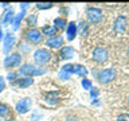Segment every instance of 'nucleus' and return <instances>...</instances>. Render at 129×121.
Instances as JSON below:
<instances>
[{"instance_id": "obj_8", "label": "nucleus", "mask_w": 129, "mask_h": 121, "mask_svg": "<svg viewBox=\"0 0 129 121\" xmlns=\"http://www.w3.org/2000/svg\"><path fill=\"white\" fill-rule=\"evenodd\" d=\"M97 78H98L101 83H108L116 78V70L114 69H104V70H101L98 73Z\"/></svg>"}, {"instance_id": "obj_34", "label": "nucleus", "mask_w": 129, "mask_h": 121, "mask_svg": "<svg viewBox=\"0 0 129 121\" xmlns=\"http://www.w3.org/2000/svg\"><path fill=\"white\" fill-rule=\"evenodd\" d=\"M4 39V31H3V26H0V42Z\"/></svg>"}, {"instance_id": "obj_27", "label": "nucleus", "mask_w": 129, "mask_h": 121, "mask_svg": "<svg viewBox=\"0 0 129 121\" xmlns=\"http://www.w3.org/2000/svg\"><path fill=\"white\" fill-rule=\"evenodd\" d=\"M19 73H15V71H11V73H8V75H7V79L10 81V82L12 83V82H15L16 79L19 78Z\"/></svg>"}, {"instance_id": "obj_38", "label": "nucleus", "mask_w": 129, "mask_h": 121, "mask_svg": "<svg viewBox=\"0 0 129 121\" xmlns=\"http://www.w3.org/2000/svg\"><path fill=\"white\" fill-rule=\"evenodd\" d=\"M7 121H15L14 118H10V120H7Z\"/></svg>"}, {"instance_id": "obj_4", "label": "nucleus", "mask_w": 129, "mask_h": 121, "mask_svg": "<svg viewBox=\"0 0 129 121\" xmlns=\"http://www.w3.org/2000/svg\"><path fill=\"white\" fill-rule=\"evenodd\" d=\"M24 39L27 40L28 44H39L43 40V35L38 28H28L24 32Z\"/></svg>"}, {"instance_id": "obj_13", "label": "nucleus", "mask_w": 129, "mask_h": 121, "mask_svg": "<svg viewBox=\"0 0 129 121\" xmlns=\"http://www.w3.org/2000/svg\"><path fill=\"white\" fill-rule=\"evenodd\" d=\"M74 55H75V50H74V47H71V46H64V47L60 48V51H59V58L62 60L73 59Z\"/></svg>"}, {"instance_id": "obj_3", "label": "nucleus", "mask_w": 129, "mask_h": 121, "mask_svg": "<svg viewBox=\"0 0 129 121\" xmlns=\"http://www.w3.org/2000/svg\"><path fill=\"white\" fill-rule=\"evenodd\" d=\"M3 65L6 69H15L22 65V54L20 52H11V54L6 55L3 60Z\"/></svg>"}, {"instance_id": "obj_15", "label": "nucleus", "mask_w": 129, "mask_h": 121, "mask_svg": "<svg viewBox=\"0 0 129 121\" xmlns=\"http://www.w3.org/2000/svg\"><path fill=\"white\" fill-rule=\"evenodd\" d=\"M12 85L18 86L19 89H27L31 85H34V78H30V77H19L15 82H12Z\"/></svg>"}, {"instance_id": "obj_17", "label": "nucleus", "mask_w": 129, "mask_h": 121, "mask_svg": "<svg viewBox=\"0 0 129 121\" xmlns=\"http://www.w3.org/2000/svg\"><path fill=\"white\" fill-rule=\"evenodd\" d=\"M26 18V11H20L18 15H15L14 18V22H12V28H14V31L19 30L20 27V23H22V20Z\"/></svg>"}, {"instance_id": "obj_37", "label": "nucleus", "mask_w": 129, "mask_h": 121, "mask_svg": "<svg viewBox=\"0 0 129 121\" xmlns=\"http://www.w3.org/2000/svg\"><path fill=\"white\" fill-rule=\"evenodd\" d=\"M67 121H78V120H77L74 116H69V117H67Z\"/></svg>"}, {"instance_id": "obj_2", "label": "nucleus", "mask_w": 129, "mask_h": 121, "mask_svg": "<svg viewBox=\"0 0 129 121\" xmlns=\"http://www.w3.org/2000/svg\"><path fill=\"white\" fill-rule=\"evenodd\" d=\"M51 56L52 55H51L50 50H47V48H38V50L34 51L32 58H34V63L35 65L43 67V65H47L51 60Z\"/></svg>"}, {"instance_id": "obj_36", "label": "nucleus", "mask_w": 129, "mask_h": 121, "mask_svg": "<svg viewBox=\"0 0 129 121\" xmlns=\"http://www.w3.org/2000/svg\"><path fill=\"white\" fill-rule=\"evenodd\" d=\"M40 117H42V114H39V116H31V120L32 121H36L38 118H40Z\"/></svg>"}, {"instance_id": "obj_19", "label": "nucleus", "mask_w": 129, "mask_h": 121, "mask_svg": "<svg viewBox=\"0 0 129 121\" xmlns=\"http://www.w3.org/2000/svg\"><path fill=\"white\" fill-rule=\"evenodd\" d=\"M87 69L83 65H74V74L78 77H86L87 75Z\"/></svg>"}, {"instance_id": "obj_29", "label": "nucleus", "mask_w": 129, "mask_h": 121, "mask_svg": "<svg viewBox=\"0 0 129 121\" xmlns=\"http://www.w3.org/2000/svg\"><path fill=\"white\" fill-rule=\"evenodd\" d=\"M30 44L28 43H24V42H22L19 44V50L22 51V54H26V52H30Z\"/></svg>"}, {"instance_id": "obj_33", "label": "nucleus", "mask_w": 129, "mask_h": 121, "mask_svg": "<svg viewBox=\"0 0 129 121\" xmlns=\"http://www.w3.org/2000/svg\"><path fill=\"white\" fill-rule=\"evenodd\" d=\"M19 6H20V11H26L27 8L31 6V4H30V3H20Z\"/></svg>"}, {"instance_id": "obj_12", "label": "nucleus", "mask_w": 129, "mask_h": 121, "mask_svg": "<svg viewBox=\"0 0 129 121\" xmlns=\"http://www.w3.org/2000/svg\"><path fill=\"white\" fill-rule=\"evenodd\" d=\"M46 46L48 48H54V50H58V48H62L63 46V38L62 36H52V38H48L46 40Z\"/></svg>"}, {"instance_id": "obj_16", "label": "nucleus", "mask_w": 129, "mask_h": 121, "mask_svg": "<svg viewBox=\"0 0 129 121\" xmlns=\"http://www.w3.org/2000/svg\"><path fill=\"white\" fill-rule=\"evenodd\" d=\"M46 102L48 105H58V102H59L58 92H48L46 94Z\"/></svg>"}, {"instance_id": "obj_11", "label": "nucleus", "mask_w": 129, "mask_h": 121, "mask_svg": "<svg viewBox=\"0 0 129 121\" xmlns=\"http://www.w3.org/2000/svg\"><path fill=\"white\" fill-rule=\"evenodd\" d=\"M77 34H78V24H75V22H69L66 27V39L67 40H74Z\"/></svg>"}, {"instance_id": "obj_10", "label": "nucleus", "mask_w": 129, "mask_h": 121, "mask_svg": "<svg viewBox=\"0 0 129 121\" xmlns=\"http://www.w3.org/2000/svg\"><path fill=\"white\" fill-rule=\"evenodd\" d=\"M15 18V12L12 7H8L6 11L3 12L2 18H0V26H7V24H12Z\"/></svg>"}, {"instance_id": "obj_1", "label": "nucleus", "mask_w": 129, "mask_h": 121, "mask_svg": "<svg viewBox=\"0 0 129 121\" xmlns=\"http://www.w3.org/2000/svg\"><path fill=\"white\" fill-rule=\"evenodd\" d=\"M19 75L20 77H30V78H34V77L38 75H43L47 73L46 67L38 66L35 63H23L22 66L19 67Z\"/></svg>"}, {"instance_id": "obj_31", "label": "nucleus", "mask_w": 129, "mask_h": 121, "mask_svg": "<svg viewBox=\"0 0 129 121\" xmlns=\"http://www.w3.org/2000/svg\"><path fill=\"white\" fill-rule=\"evenodd\" d=\"M4 89H6V78L0 75V93H2Z\"/></svg>"}, {"instance_id": "obj_26", "label": "nucleus", "mask_w": 129, "mask_h": 121, "mask_svg": "<svg viewBox=\"0 0 129 121\" xmlns=\"http://www.w3.org/2000/svg\"><path fill=\"white\" fill-rule=\"evenodd\" d=\"M82 87L85 89V90H90V89L93 87V83H91V81L90 79H87V78H83L82 79Z\"/></svg>"}, {"instance_id": "obj_30", "label": "nucleus", "mask_w": 129, "mask_h": 121, "mask_svg": "<svg viewBox=\"0 0 129 121\" xmlns=\"http://www.w3.org/2000/svg\"><path fill=\"white\" fill-rule=\"evenodd\" d=\"M98 96H100V90H98V89H97V87H91L90 89V97H91V98L95 100Z\"/></svg>"}, {"instance_id": "obj_24", "label": "nucleus", "mask_w": 129, "mask_h": 121, "mask_svg": "<svg viewBox=\"0 0 129 121\" xmlns=\"http://www.w3.org/2000/svg\"><path fill=\"white\" fill-rule=\"evenodd\" d=\"M60 70H63V71H66L69 73V74H74V65L73 63H66V65H63L62 67H60Z\"/></svg>"}, {"instance_id": "obj_5", "label": "nucleus", "mask_w": 129, "mask_h": 121, "mask_svg": "<svg viewBox=\"0 0 129 121\" xmlns=\"http://www.w3.org/2000/svg\"><path fill=\"white\" fill-rule=\"evenodd\" d=\"M31 105H32V100L30 97H24V98L19 100L18 102H16L15 110H16V113H19V114H26V113L30 112Z\"/></svg>"}, {"instance_id": "obj_25", "label": "nucleus", "mask_w": 129, "mask_h": 121, "mask_svg": "<svg viewBox=\"0 0 129 121\" xmlns=\"http://www.w3.org/2000/svg\"><path fill=\"white\" fill-rule=\"evenodd\" d=\"M78 31H81V35L82 36H86L87 35V26L85 22H81L79 26H78Z\"/></svg>"}, {"instance_id": "obj_6", "label": "nucleus", "mask_w": 129, "mask_h": 121, "mask_svg": "<svg viewBox=\"0 0 129 121\" xmlns=\"http://www.w3.org/2000/svg\"><path fill=\"white\" fill-rule=\"evenodd\" d=\"M86 16L91 24H97L102 20V11L97 7H89L86 10Z\"/></svg>"}, {"instance_id": "obj_7", "label": "nucleus", "mask_w": 129, "mask_h": 121, "mask_svg": "<svg viewBox=\"0 0 129 121\" xmlns=\"http://www.w3.org/2000/svg\"><path fill=\"white\" fill-rule=\"evenodd\" d=\"M15 42H16V38L11 31L4 34V39H3V52L4 54H7V55L10 54L11 48H14V46H15Z\"/></svg>"}, {"instance_id": "obj_32", "label": "nucleus", "mask_w": 129, "mask_h": 121, "mask_svg": "<svg viewBox=\"0 0 129 121\" xmlns=\"http://www.w3.org/2000/svg\"><path fill=\"white\" fill-rule=\"evenodd\" d=\"M117 121H129V114H120Z\"/></svg>"}, {"instance_id": "obj_21", "label": "nucleus", "mask_w": 129, "mask_h": 121, "mask_svg": "<svg viewBox=\"0 0 129 121\" xmlns=\"http://www.w3.org/2000/svg\"><path fill=\"white\" fill-rule=\"evenodd\" d=\"M11 113V108L7 104L0 102V117H7Z\"/></svg>"}, {"instance_id": "obj_23", "label": "nucleus", "mask_w": 129, "mask_h": 121, "mask_svg": "<svg viewBox=\"0 0 129 121\" xmlns=\"http://www.w3.org/2000/svg\"><path fill=\"white\" fill-rule=\"evenodd\" d=\"M52 6H54V3H51V2H47V3H36V4H35V7L38 8V10H40V11H43V10H50Z\"/></svg>"}, {"instance_id": "obj_18", "label": "nucleus", "mask_w": 129, "mask_h": 121, "mask_svg": "<svg viewBox=\"0 0 129 121\" xmlns=\"http://www.w3.org/2000/svg\"><path fill=\"white\" fill-rule=\"evenodd\" d=\"M42 35L44 36H48V38H52V36H56V32L58 30L54 27V26H43L42 27Z\"/></svg>"}, {"instance_id": "obj_20", "label": "nucleus", "mask_w": 129, "mask_h": 121, "mask_svg": "<svg viewBox=\"0 0 129 121\" xmlns=\"http://www.w3.org/2000/svg\"><path fill=\"white\" fill-rule=\"evenodd\" d=\"M54 27L56 30H64L67 27V22L64 18H55L54 19Z\"/></svg>"}, {"instance_id": "obj_14", "label": "nucleus", "mask_w": 129, "mask_h": 121, "mask_svg": "<svg viewBox=\"0 0 129 121\" xmlns=\"http://www.w3.org/2000/svg\"><path fill=\"white\" fill-rule=\"evenodd\" d=\"M126 26H128V19H126V16H122V15L118 16L114 20V24H113L116 32H124L126 30Z\"/></svg>"}, {"instance_id": "obj_22", "label": "nucleus", "mask_w": 129, "mask_h": 121, "mask_svg": "<svg viewBox=\"0 0 129 121\" xmlns=\"http://www.w3.org/2000/svg\"><path fill=\"white\" fill-rule=\"evenodd\" d=\"M36 23H38V16H36L35 14H31V15L27 16V24H28L31 28H35Z\"/></svg>"}, {"instance_id": "obj_9", "label": "nucleus", "mask_w": 129, "mask_h": 121, "mask_svg": "<svg viewBox=\"0 0 129 121\" xmlns=\"http://www.w3.org/2000/svg\"><path fill=\"white\" fill-rule=\"evenodd\" d=\"M109 58V54H108V50L104 47H98V48H94L93 51V59L95 60L97 63H104L106 62Z\"/></svg>"}, {"instance_id": "obj_28", "label": "nucleus", "mask_w": 129, "mask_h": 121, "mask_svg": "<svg viewBox=\"0 0 129 121\" xmlns=\"http://www.w3.org/2000/svg\"><path fill=\"white\" fill-rule=\"evenodd\" d=\"M58 77H59V79H62V81H69V79L71 78V74H69V73L63 71V70H59Z\"/></svg>"}, {"instance_id": "obj_39", "label": "nucleus", "mask_w": 129, "mask_h": 121, "mask_svg": "<svg viewBox=\"0 0 129 121\" xmlns=\"http://www.w3.org/2000/svg\"><path fill=\"white\" fill-rule=\"evenodd\" d=\"M128 102H129V97H128Z\"/></svg>"}, {"instance_id": "obj_35", "label": "nucleus", "mask_w": 129, "mask_h": 121, "mask_svg": "<svg viewBox=\"0 0 129 121\" xmlns=\"http://www.w3.org/2000/svg\"><path fill=\"white\" fill-rule=\"evenodd\" d=\"M8 6H10V3H0V7H3V8H8Z\"/></svg>"}]
</instances>
